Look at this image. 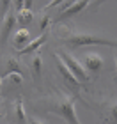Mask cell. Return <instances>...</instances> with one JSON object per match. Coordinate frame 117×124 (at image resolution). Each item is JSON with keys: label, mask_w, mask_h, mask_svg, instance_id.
I'll return each instance as SVG.
<instances>
[{"label": "cell", "mask_w": 117, "mask_h": 124, "mask_svg": "<svg viewBox=\"0 0 117 124\" xmlns=\"http://www.w3.org/2000/svg\"><path fill=\"white\" fill-rule=\"evenodd\" d=\"M57 37L68 44L69 48H82L85 44H103V46H112L117 48V41L99 34H91V32H82V30H69L68 27H59L57 29Z\"/></svg>", "instance_id": "obj_1"}, {"label": "cell", "mask_w": 117, "mask_h": 124, "mask_svg": "<svg viewBox=\"0 0 117 124\" xmlns=\"http://www.w3.org/2000/svg\"><path fill=\"white\" fill-rule=\"evenodd\" d=\"M57 57L66 64V67H68V69L75 75V78H76L78 82H89L87 69L83 67L82 62H80V60H76L71 53H68V52H64V50H62V52H59V53H57Z\"/></svg>", "instance_id": "obj_2"}, {"label": "cell", "mask_w": 117, "mask_h": 124, "mask_svg": "<svg viewBox=\"0 0 117 124\" xmlns=\"http://www.w3.org/2000/svg\"><path fill=\"white\" fill-rule=\"evenodd\" d=\"M57 112L69 124H80V121H78V117H76V112H75V101L71 98L62 96V98L57 101Z\"/></svg>", "instance_id": "obj_3"}, {"label": "cell", "mask_w": 117, "mask_h": 124, "mask_svg": "<svg viewBox=\"0 0 117 124\" xmlns=\"http://www.w3.org/2000/svg\"><path fill=\"white\" fill-rule=\"evenodd\" d=\"M16 23H18V21H16V14H13V13H7L2 18V25H0V46H4V44H5L9 34L13 32Z\"/></svg>", "instance_id": "obj_4"}, {"label": "cell", "mask_w": 117, "mask_h": 124, "mask_svg": "<svg viewBox=\"0 0 117 124\" xmlns=\"http://www.w3.org/2000/svg\"><path fill=\"white\" fill-rule=\"evenodd\" d=\"M83 67H85L87 71H99L103 67V57L96 52H87L85 55H83Z\"/></svg>", "instance_id": "obj_5"}, {"label": "cell", "mask_w": 117, "mask_h": 124, "mask_svg": "<svg viewBox=\"0 0 117 124\" xmlns=\"http://www.w3.org/2000/svg\"><path fill=\"white\" fill-rule=\"evenodd\" d=\"M55 62H57V69H59V73H60V76L64 78V82L68 83L71 89H78V87H80V82L75 78V75L68 69V67H66V64L57 57V55H55Z\"/></svg>", "instance_id": "obj_6"}, {"label": "cell", "mask_w": 117, "mask_h": 124, "mask_svg": "<svg viewBox=\"0 0 117 124\" xmlns=\"http://www.w3.org/2000/svg\"><path fill=\"white\" fill-rule=\"evenodd\" d=\"M89 2L91 0H78L76 4H73L69 9H66V11H62V13H59V18H57V23H60L62 20H68V18H71V16H76L78 13H82L83 9L89 5Z\"/></svg>", "instance_id": "obj_7"}, {"label": "cell", "mask_w": 117, "mask_h": 124, "mask_svg": "<svg viewBox=\"0 0 117 124\" xmlns=\"http://www.w3.org/2000/svg\"><path fill=\"white\" fill-rule=\"evenodd\" d=\"M30 41H32V39H30V32L27 29H18L14 32V36H13V46H14L16 52L23 50Z\"/></svg>", "instance_id": "obj_8"}, {"label": "cell", "mask_w": 117, "mask_h": 124, "mask_svg": "<svg viewBox=\"0 0 117 124\" xmlns=\"http://www.w3.org/2000/svg\"><path fill=\"white\" fill-rule=\"evenodd\" d=\"M46 37H48V32H41L36 39H32V41L27 44L23 50H20V53L21 55H34V52H37V50L41 48V44H44Z\"/></svg>", "instance_id": "obj_9"}, {"label": "cell", "mask_w": 117, "mask_h": 124, "mask_svg": "<svg viewBox=\"0 0 117 124\" xmlns=\"http://www.w3.org/2000/svg\"><path fill=\"white\" fill-rule=\"evenodd\" d=\"M16 21H18V25L21 29H25L27 25H30L34 21V13L30 9H21L20 13H16Z\"/></svg>", "instance_id": "obj_10"}, {"label": "cell", "mask_w": 117, "mask_h": 124, "mask_svg": "<svg viewBox=\"0 0 117 124\" xmlns=\"http://www.w3.org/2000/svg\"><path fill=\"white\" fill-rule=\"evenodd\" d=\"M5 64H7V73H21V75L25 73L23 66H21V64H20V62L16 60V59H13V57H7Z\"/></svg>", "instance_id": "obj_11"}, {"label": "cell", "mask_w": 117, "mask_h": 124, "mask_svg": "<svg viewBox=\"0 0 117 124\" xmlns=\"http://www.w3.org/2000/svg\"><path fill=\"white\" fill-rule=\"evenodd\" d=\"M4 83H13V85H21L23 83V75L21 73H5Z\"/></svg>", "instance_id": "obj_12"}, {"label": "cell", "mask_w": 117, "mask_h": 124, "mask_svg": "<svg viewBox=\"0 0 117 124\" xmlns=\"http://www.w3.org/2000/svg\"><path fill=\"white\" fill-rule=\"evenodd\" d=\"M41 66H43L41 53H34V55H32V71H34V75H36V76L41 75Z\"/></svg>", "instance_id": "obj_13"}, {"label": "cell", "mask_w": 117, "mask_h": 124, "mask_svg": "<svg viewBox=\"0 0 117 124\" xmlns=\"http://www.w3.org/2000/svg\"><path fill=\"white\" fill-rule=\"evenodd\" d=\"M16 117H18L20 122H25L27 117H25V108H23V101L18 99L16 101Z\"/></svg>", "instance_id": "obj_14"}, {"label": "cell", "mask_w": 117, "mask_h": 124, "mask_svg": "<svg viewBox=\"0 0 117 124\" xmlns=\"http://www.w3.org/2000/svg\"><path fill=\"white\" fill-rule=\"evenodd\" d=\"M50 23H52V18H50L48 14H43L41 16V21H39V29H41V32H48Z\"/></svg>", "instance_id": "obj_15"}, {"label": "cell", "mask_w": 117, "mask_h": 124, "mask_svg": "<svg viewBox=\"0 0 117 124\" xmlns=\"http://www.w3.org/2000/svg\"><path fill=\"white\" fill-rule=\"evenodd\" d=\"M11 5H13V0H0V16H2V18L9 13Z\"/></svg>", "instance_id": "obj_16"}, {"label": "cell", "mask_w": 117, "mask_h": 124, "mask_svg": "<svg viewBox=\"0 0 117 124\" xmlns=\"http://www.w3.org/2000/svg\"><path fill=\"white\" fill-rule=\"evenodd\" d=\"M13 5H14L16 13H20L21 9H25V0H13Z\"/></svg>", "instance_id": "obj_17"}, {"label": "cell", "mask_w": 117, "mask_h": 124, "mask_svg": "<svg viewBox=\"0 0 117 124\" xmlns=\"http://www.w3.org/2000/svg\"><path fill=\"white\" fill-rule=\"evenodd\" d=\"M62 2H68V0H52V2L44 7V11H48V9H52V7H57V5H62Z\"/></svg>", "instance_id": "obj_18"}, {"label": "cell", "mask_w": 117, "mask_h": 124, "mask_svg": "<svg viewBox=\"0 0 117 124\" xmlns=\"http://www.w3.org/2000/svg\"><path fill=\"white\" fill-rule=\"evenodd\" d=\"M34 5V0H25V9H30Z\"/></svg>", "instance_id": "obj_19"}, {"label": "cell", "mask_w": 117, "mask_h": 124, "mask_svg": "<svg viewBox=\"0 0 117 124\" xmlns=\"http://www.w3.org/2000/svg\"><path fill=\"white\" fill-rule=\"evenodd\" d=\"M29 124H44V122H43V121H39V119H30Z\"/></svg>", "instance_id": "obj_20"}, {"label": "cell", "mask_w": 117, "mask_h": 124, "mask_svg": "<svg viewBox=\"0 0 117 124\" xmlns=\"http://www.w3.org/2000/svg\"><path fill=\"white\" fill-rule=\"evenodd\" d=\"M112 115L117 119V105H114V106H112Z\"/></svg>", "instance_id": "obj_21"}, {"label": "cell", "mask_w": 117, "mask_h": 124, "mask_svg": "<svg viewBox=\"0 0 117 124\" xmlns=\"http://www.w3.org/2000/svg\"><path fill=\"white\" fill-rule=\"evenodd\" d=\"M103 2H107V0H96V2H94V5H101Z\"/></svg>", "instance_id": "obj_22"}, {"label": "cell", "mask_w": 117, "mask_h": 124, "mask_svg": "<svg viewBox=\"0 0 117 124\" xmlns=\"http://www.w3.org/2000/svg\"><path fill=\"white\" fill-rule=\"evenodd\" d=\"M2 85H4V76H0V91H2Z\"/></svg>", "instance_id": "obj_23"}, {"label": "cell", "mask_w": 117, "mask_h": 124, "mask_svg": "<svg viewBox=\"0 0 117 124\" xmlns=\"http://www.w3.org/2000/svg\"><path fill=\"white\" fill-rule=\"evenodd\" d=\"M115 71H117V57H115Z\"/></svg>", "instance_id": "obj_24"}]
</instances>
